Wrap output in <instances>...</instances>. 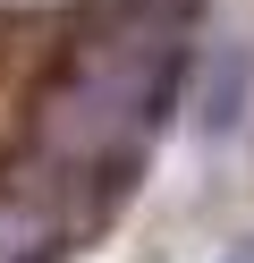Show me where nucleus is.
<instances>
[{
    "label": "nucleus",
    "instance_id": "obj_1",
    "mask_svg": "<svg viewBox=\"0 0 254 263\" xmlns=\"http://www.w3.org/2000/svg\"><path fill=\"white\" fill-rule=\"evenodd\" d=\"M68 51L60 17H43V9H0V102H17L26 85H43V68Z\"/></svg>",
    "mask_w": 254,
    "mask_h": 263
},
{
    "label": "nucleus",
    "instance_id": "obj_2",
    "mask_svg": "<svg viewBox=\"0 0 254 263\" xmlns=\"http://www.w3.org/2000/svg\"><path fill=\"white\" fill-rule=\"evenodd\" d=\"M229 263H254V246H237V255H229Z\"/></svg>",
    "mask_w": 254,
    "mask_h": 263
}]
</instances>
